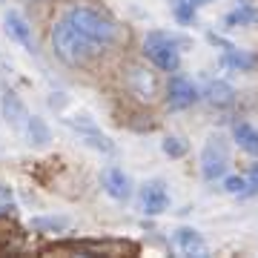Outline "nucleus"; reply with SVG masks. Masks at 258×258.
<instances>
[{
	"mask_svg": "<svg viewBox=\"0 0 258 258\" xmlns=\"http://www.w3.org/2000/svg\"><path fill=\"white\" fill-rule=\"evenodd\" d=\"M52 46H55V55L69 66H81L89 60V55L95 52V46L86 40V37L78 32V29L69 23V20H57L55 29H52Z\"/></svg>",
	"mask_w": 258,
	"mask_h": 258,
	"instance_id": "1",
	"label": "nucleus"
},
{
	"mask_svg": "<svg viewBox=\"0 0 258 258\" xmlns=\"http://www.w3.org/2000/svg\"><path fill=\"white\" fill-rule=\"evenodd\" d=\"M66 20H69V23H72L95 49H106V46H112V43L118 40L115 23L106 20L103 15H98V12H92V9H72L69 15H66Z\"/></svg>",
	"mask_w": 258,
	"mask_h": 258,
	"instance_id": "2",
	"label": "nucleus"
},
{
	"mask_svg": "<svg viewBox=\"0 0 258 258\" xmlns=\"http://www.w3.org/2000/svg\"><path fill=\"white\" fill-rule=\"evenodd\" d=\"M181 46H184V40L169 35V32H149L144 37V55L161 72H178V66H181Z\"/></svg>",
	"mask_w": 258,
	"mask_h": 258,
	"instance_id": "3",
	"label": "nucleus"
},
{
	"mask_svg": "<svg viewBox=\"0 0 258 258\" xmlns=\"http://www.w3.org/2000/svg\"><path fill=\"white\" fill-rule=\"evenodd\" d=\"M230 166V141L224 135H210L201 149V175L204 181H218L224 178Z\"/></svg>",
	"mask_w": 258,
	"mask_h": 258,
	"instance_id": "4",
	"label": "nucleus"
},
{
	"mask_svg": "<svg viewBox=\"0 0 258 258\" xmlns=\"http://www.w3.org/2000/svg\"><path fill=\"white\" fill-rule=\"evenodd\" d=\"M126 86L129 92L141 98V101H155L161 95V81L152 69H144V66H132L126 72Z\"/></svg>",
	"mask_w": 258,
	"mask_h": 258,
	"instance_id": "5",
	"label": "nucleus"
},
{
	"mask_svg": "<svg viewBox=\"0 0 258 258\" xmlns=\"http://www.w3.org/2000/svg\"><path fill=\"white\" fill-rule=\"evenodd\" d=\"M141 207L147 215H161L169 210V189L161 178H152L141 186Z\"/></svg>",
	"mask_w": 258,
	"mask_h": 258,
	"instance_id": "6",
	"label": "nucleus"
},
{
	"mask_svg": "<svg viewBox=\"0 0 258 258\" xmlns=\"http://www.w3.org/2000/svg\"><path fill=\"white\" fill-rule=\"evenodd\" d=\"M166 101H169L172 109H186V106H192L198 101V89L186 81L184 75H172L169 83H166Z\"/></svg>",
	"mask_w": 258,
	"mask_h": 258,
	"instance_id": "7",
	"label": "nucleus"
},
{
	"mask_svg": "<svg viewBox=\"0 0 258 258\" xmlns=\"http://www.w3.org/2000/svg\"><path fill=\"white\" fill-rule=\"evenodd\" d=\"M3 26H6V32H9V37L15 40V43H20L26 52H35V35H32V26H29V20L23 18L20 12H15V9L6 12V15H3Z\"/></svg>",
	"mask_w": 258,
	"mask_h": 258,
	"instance_id": "8",
	"label": "nucleus"
},
{
	"mask_svg": "<svg viewBox=\"0 0 258 258\" xmlns=\"http://www.w3.org/2000/svg\"><path fill=\"white\" fill-rule=\"evenodd\" d=\"M101 184H103V192L115 198V201H129V195H132V181L120 166H106L101 175Z\"/></svg>",
	"mask_w": 258,
	"mask_h": 258,
	"instance_id": "9",
	"label": "nucleus"
},
{
	"mask_svg": "<svg viewBox=\"0 0 258 258\" xmlns=\"http://www.w3.org/2000/svg\"><path fill=\"white\" fill-rule=\"evenodd\" d=\"M172 241H175V249L184 255H204L207 252V241L195 227H178Z\"/></svg>",
	"mask_w": 258,
	"mask_h": 258,
	"instance_id": "10",
	"label": "nucleus"
},
{
	"mask_svg": "<svg viewBox=\"0 0 258 258\" xmlns=\"http://www.w3.org/2000/svg\"><path fill=\"white\" fill-rule=\"evenodd\" d=\"M3 118L15 132H23L26 129V120H29V109L26 103L18 98V92H6L3 95Z\"/></svg>",
	"mask_w": 258,
	"mask_h": 258,
	"instance_id": "11",
	"label": "nucleus"
},
{
	"mask_svg": "<svg viewBox=\"0 0 258 258\" xmlns=\"http://www.w3.org/2000/svg\"><path fill=\"white\" fill-rule=\"evenodd\" d=\"M232 141H235V147L241 152H247V155H258V129L247 120H235L232 123Z\"/></svg>",
	"mask_w": 258,
	"mask_h": 258,
	"instance_id": "12",
	"label": "nucleus"
},
{
	"mask_svg": "<svg viewBox=\"0 0 258 258\" xmlns=\"http://www.w3.org/2000/svg\"><path fill=\"white\" fill-rule=\"evenodd\" d=\"M75 129L81 132V138H83V144H86V147L98 149V152H106V155H112V152H115V144H112L103 132H98L89 120H75Z\"/></svg>",
	"mask_w": 258,
	"mask_h": 258,
	"instance_id": "13",
	"label": "nucleus"
},
{
	"mask_svg": "<svg viewBox=\"0 0 258 258\" xmlns=\"http://www.w3.org/2000/svg\"><path fill=\"white\" fill-rule=\"evenodd\" d=\"M204 98L212 103V106H232L235 103V89H232L227 81H212L207 89H204Z\"/></svg>",
	"mask_w": 258,
	"mask_h": 258,
	"instance_id": "14",
	"label": "nucleus"
},
{
	"mask_svg": "<svg viewBox=\"0 0 258 258\" xmlns=\"http://www.w3.org/2000/svg\"><path fill=\"white\" fill-rule=\"evenodd\" d=\"M221 63L227 66V69H235V72H252L258 66V57L255 55H247V52H241V49H224V57Z\"/></svg>",
	"mask_w": 258,
	"mask_h": 258,
	"instance_id": "15",
	"label": "nucleus"
},
{
	"mask_svg": "<svg viewBox=\"0 0 258 258\" xmlns=\"http://www.w3.org/2000/svg\"><path fill=\"white\" fill-rule=\"evenodd\" d=\"M26 138H29V144L32 147H46L49 141H52V132H49V126H46V120L43 118H37V115H29V120H26Z\"/></svg>",
	"mask_w": 258,
	"mask_h": 258,
	"instance_id": "16",
	"label": "nucleus"
},
{
	"mask_svg": "<svg viewBox=\"0 0 258 258\" xmlns=\"http://www.w3.org/2000/svg\"><path fill=\"white\" fill-rule=\"evenodd\" d=\"M224 23L227 26H255L258 23V9H252V6H238V9H232L227 18H224Z\"/></svg>",
	"mask_w": 258,
	"mask_h": 258,
	"instance_id": "17",
	"label": "nucleus"
},
{
	"mask_svg": "<svg viewBox=\"0 0 258 258\" xmlns=\"http://www.w3.org/2000/svg\"><path fill=\"white\" fill-rule=\"evenodd\" d=\"M32 230H40V232H63V230H69V218H66V215L32 218Z\"/></svg>",
	"mask_w": 258,
	"mask_h": 258,
	"instance_id": "18",
	"label": "nucleus"
},
{
	"mask_svg": "<svg viewBox=\"0 0 258 258\" xmlns=\"http://www.w3.org/2000/svg\"><path fill=\"white\" fill-rule=\"evenodd\" d=\"M172 15L181 26H192L195 23V6L189 0H172Z\"/></svg>",
	"mask_w": 258,
	"mask_h": 258,
	"instance_id": "19",
	"label": "nucleus"
},
{
	"mask_svg": "<svg viewBox=\"0 0 258 258\" xmlns=\"http://www.w3.org/2000/svg\"><path fill=\"white\" fill-rule=\"evenodd\" d=\"M161 149H164V155H169V158H184L186 155V144L181 138H175V135H169V138L161 141Z\"/></svg>",
	"mask_w": 258,
	"mask_h": 258,
	"instance_id": "20",
	"label": "nucleus"
},
{
	"mask_svg": "<svg viewBox=\"0 0 258 258\" xmlns=\"http://www.w3.org/2000/svg\"><path fill=\"white\" fill-rule=\"evenodd\" d=\"M224 189L230 195H244L247 192V175H227L224 178Z\"/></svg>",
	"mask_w": 258,
	"mask_h": 258,
	"instance_id": "21",
	"label": "nucleus"
},
{
	"mask_svg": "<svg viewBox=\"0 0 258 258\" xmlns=\"http://www.w3.org/2000/svg\"><path fill=\"white\" fill-rule=\"evenodd\" d=\"M258 192V164L249 169V175H247V192L241 195V198H247V195H255Z\"/></svg>",
	"mask_w": 258,
	"mask_h": 258,
	"instance_id": "22",
	"label": "nucleus"
},
{
	"mask_svg": "<svg viewBox=\"0 0 258 258\" xmlns=\"http://www.w3.org/2000/svg\"><path fill=\"white\" fill-rule=\"evenodd\" d=\"M195 9H201V6H210V3H215V0H189Z\"/></svg>",
	"mask_w": 258,
	"mask_h": 258,
	"instance_id": "23",
	"label": "nucleus"
}]
</instances>
